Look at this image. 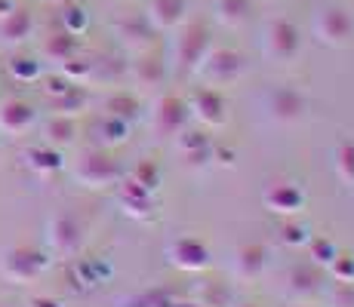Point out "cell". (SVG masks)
I'll return each instance as SVG.
<instances>
[{
	"mask_svg": "<svg viewBox=\"0 0 354 307\" xmlns=\"http://www.w3.org/2000/svg\"><path fill=\"white\" fill-rule=\"evenodd\" d=\"M326 289V277H324V268H317V264H292V268L283 274V292L292 298V301H311V298H317L321 292Z\"/></svg>",
	"mask_w": 354,
	"mask_h": 307,
	"instance_id": "obj_11",
	"label": "cell"
},
{
	"mask_svg": "<svg viewBox=\"0 0 354 307\" xmlns=\"http://www.w3.org/2000/svg\"><path fill=\"white\" fill-rule=\"evenodd\" d=\"M188 111H192V117L207 129H219V126H225V120H228L225 95L216 90V86L197 90L192 99H188Z\"/></svg>",
	"mask_w": 354,
	"mask_h": 307,
	"instance_id": "obj_13",
	"label": "cell"
},
{
	"mask_svg": "<svg viewBox=\"0 0 354 307\" xmlns=\"http://www.w3.org/2000/svg\"><path fill=\"white\" fill-rule=\"evenodd\" d=\"M118 200H120V206H124L129 215H136V218H151L154 215V190L142 188V184L133 181V179L120 181Z\"/></svg>",
	"mask_w": 354,
	"mask_h": 307,
	"instance_id": "obj_20",
	"label": "cell"
},
{
	"mask_svg": "<svg viewBox=\"0 0 354 307\" xmlns=\"http://www.w3.org/2000/svg\"><path fill=\"white\" fill-rule=\"evenodd\" d=\"M234 307H262V304H253V301H247V304H234Z\"/></svg>",
	"mask_w": 354,
	"mask_h": 307,
	"instance_id": "obj_39",
	"label": "cell"
},
{
	"mask_svg": "<svg viewBox=\"0 0 354 307\" xmlns=\"http://www.w3.org/2000/svg\"><path fill=\"white\" fill-rule=\"evenodd\" d=\"M31 307H62L56 301V298H46V295H40V298H31Z\"/></svg>",
	"mask_w": 354,
	"mask_h": 307,
	"instance_id": "obj_38",
	"label": "cell"
},
{
	"mask_svg": "<svg viewBox=\"0 0 354 307\" xmlns=\"http://www.w3.org/2000/svg\"><path fill=\"white\" fill-rule=\"evenodd\" d=\"M271 264V252L262 243H243L241 249L231 255V274L241 283H256L259 277L268 270Z\"/></svg>",
	"mask_w": 354,
	"mask_h": 307,
	"instance_id": "obj_15",
	"label": "cell"
},
{
	"mask_svg": "<svg viewBox=\"0 0 354 307\" xmlns=\"http://www.w3.org/2000/svg\"><path fill=\"white\" fill-rule=\"evenodd\" d=\"M179 34L173 37V50H169V68H173L179 77L194 74L197 65L203 61V56L209 52L213 40H209V25L203 19H192V22H182Z\"/></svg>",
	"mask_w": 354,
	"mask_h": 307,
	"instance_id": "obj_1",
	"label": "cell"
},
{
	"mask_svg": "<svg viewBox=\"0 0 354 307\" xmlns=\"http://www.w3.org/2000/svg\"><path fill=\"white\" fill-rule=\"evenodd\" d=\"M333 172L345 188H354V141L345 139L333 148Z\"/></svg>",
	"mask_w": 354,
	"mask_h": 307,
	"instance_id": "obj_26",
	"label": "cell"
},
{
	"mask_svg": "<svg viewBox=\"0 0 354 307\" xmlns=\"http://www.w3.org/2000/svg\"><path fill=\"white\" fill-rule=\"evenodd\" d=\"M308 249H311V264H317V268H330L333 258L339 255V246L326 240V237H311Z\"/></svg>",
	"mask_w": 354,
	"mask_h": 307,
	"instance_id": "obj_32",
	"label": "cell"
},
{
	"mask_svg": "<svg viewBox=\"0 0 354 307\" xmlns=\"http://www.w3.org/2000/svg\"><path fill=\"white\" fill-rule=\"evenodd\" d=\"M71 175H74V181L84 184V188L105 190V188H114V184L124 181L127 169L108 148H90V151L80 154V160L71 166Z\"/></svg>",
	"mask_w": 354,
	"mask_h": 307,
	"instance_id": "obj_2",
	"label": "cell"
},
{
	"mask_svg": "<svg viewBox=\"0 0 354 307\" xmlns=\"http://www.w3.org/2000/svg\"><path fill=\"white\" fill-rule=\"evenodd\" d=\"M167 258L173 268L185 270V274H197V270L209 268V249L201 237H176L167 246Z\"/></svg>",
	"mask_w": 354,
	"mask_h": 307,
	"instance_id": "obj_14",
	"label": "cell"
},
{
	"mask_svg": "<svg viewBox=\"0 0 354 307\" xmlns=\"http://www.w3.org/2000/svg\"><path fill=\"white\" fill-rule=\"evenodd\" d=\"M86 108V92L80 83H71L62 95H56L53 99V111L56 114H68V117H74V114H80Z\"/></svg>",
	"mask_w": 354,
	"mask_h": 307,
	"instance_id": "obj_28",
	"label": "cell"
},
{
	"mask_svg": "<svg viewBox=\"0 0 354 307\" xmlns=\"http://www.w3.org/2000/svg\"><path fill=\"white\" fill-rule=\"evenodd\" d=\"M44 135H46V145L62 151V148L74 145V139H77V120L68 117V114H53L44 123Z\"/></svg>",
	"mask_w": 354,
	"mask_h": 307,
	"instance_id": "obj_22",
	"label": "cell"
},
{
	"mask_svg": "<svg viewBox=\"0 0 354 307\" xmlns=\"http://www.w3.org/2000/svg\"><path fill=\"white\" fill-rule=\"evenodd\" d=\"M129 129H133V123L120 120V117H108V114H102L99 126H96V135H99V148H114V145H124L129 139Z\"/></svg>",
	"mask_w": 354,
	"mask_h": 307,
	"instance_id": "obj_25",
	"label": "cell"
},
{
	"mask_svg": "<svg viewBox=\"0 0 354 307\" xmlns=\"http://www.w3.org/2000/svg\"><path fill=\"white\" fill-rule=\"evenodd\" d=\"M259 46H262L265 59L277 61V65H287V61H296L299 52H302V34H299L296 22L277 16L262 25V40H259Z\"/></svg>",
	"mask_w": 354,
	"mask_h": 307,
	"instance_id": "obj_5",
	"label": "cell"
},
{
	"mask_svg": "<svg viewBox=\"0 0 354 307\" xmlns=\"http://www.w3.org/2000/svg\"><path fill=\"white\" fill-rule=\"evenodd\" d=\"M330 307H354V283H336L330 292Z\"/></svg>",
	"mask_w": 354,
	"mask_h": 307,
	"instance_id": "obj_37",
	"label": "cell"
},
{
	"mask_svg": "<svg viewBox=\"0 0 354 307\" xmlns=\"http://www.w3.org/2000/svg\"><path fill=\"white\" fill-rule=\"evenodd\" d=\"M299 307H311V304H305V301H302V304H299Z\"/></svg>",
	"mask_w": 354,
	"mask_h": 307,
	"instance_id": "obj_40",
	"label": "cell"
},
{
	"mask_svg": "<svg viewBox=\"0 0 354 307\" xmlns=\"http://www.w3.org/2000/svg\"><path fill=\"white\" fill-rule=\"evenodd\" d=\"M315 37L324 46H348L354 40V16L342 3L321 6L315 16Z\"/></svg>",
	"mask_w": 354,
	"mask_h": 307,
	"instance_id": "obj_9",
	"label": "cell"
},
{
	"mask_svg": "<svg viewBox=\"0 0 354 307\" xmlns=\"http://www.w3.org/2000/svg\"><path fill=\"white\" fill-rule=\"evenodd\" d=\"M37 123V111L25 99H6L0 105V132L3 135H25Z\"/></svg>",
	"mask_w": 354,
	"mask_h": 307,
	"instance_id": "obj_16",
	"label": "cell"
},
{
	"mask_svg": "<svg viewBox=\"0 0 354 307\" xmlns=\"http://www.w3.org/2000/svg\"><path fill=\"white\" fill-rule=\"evenodd\" d=\"M50 258L46 252L34 249V246H6L0 252V277L12 286H31L34 279L46 270Z\"/></svg>",
	"mask_w": 354,
	"mask_h": 307,
	"instance_id": "obj_3",
	"label": "cell"
},
{
	"mask_svg": "<svg viewBox=\"0 0 354 307\" xmlns=\"http://www.w3.org/2000/svg\"><path fill=\"white\" fill-rule=\"evenodd\" d=\"M213 10H216V19L222 25H243L253 12V0H213Z\"/></svg>",
	"mask_w": 354,
	"mask_h": 307,
	"instance_id": "obj_27",
	"label": "cell"
},
{
	"mask_svg": "<svg viewBox=\"0 0 354 307\" xmlns=\"http://www.w3.org/2000/svg\"><path fill=\"white\" fill-rule=\"evenodd\" d=\"M192 120V111H188V101L176 92H163L154 99L151 111H148V123H151L154 135L158 139H176L182 129Z\"/></svg>",
	"mask_w": 354,
	"mask_h": 307,
	"instance_id": "obj_7",
	"label": "cell"
},
{
	"mask_svg": "<svg viewBox=\"0 0 354 307\" xmlns=\"http://www.w3.org/2000/svg\"><path fill=\"white\" fill-rule=\"evenodd\" d=\"M114 31H118L120 43L127 46V50L133 52H142V50H151L154 46V25L148 22V16H127L120 19L118 25H114Z\"/></svg>",
	"mask_w": 354,
	"mask_h": 307,
	"instance_id": "obj_17",
	"label": "cell"
},
{
	"mask_svg": "<svg viewBox=\"0 0 354 307\" xmlns=\"http://www.w3.org/2000/svg\"><path fill=\"white\" fill-rule=\"evenodd\" d=\"M44 59L46 61H56V65H65V61H71L74 56L80 52V40L77 34H68V31H59L53 34V37L44 40Z\"/></svg>",
	"mask_w": 354,
	"mask_h": 307,
	"instance_id": "obj_23",
	"label": "cell"
},
{
	"mask_svg": "<svg viewBox=\"0 0 354 307\" xmlns=\"http://www.w3.org/2000/svg\"><path fill=\"white\" fill-rule=\"evenodd\" d=\"M274 237H277V243L290 246V249H302V246L311 243V224L302 221V218H296V215H290L277 224Z\"/></svg>",
	"mask_w": 354,
	"mask_h": 307,
	"instance_id": "obj_24",
	"label": "cell"
},
{
	"mask_svg": "<svg viewBox=\"0 0 354 307\" xmlns=\"http://www.w3.org/2000/svg\"><path fill=\"white\" fill-rule=\"evenodd\" d=\"M145 16L154 31H176L182 22H188V0H151Z\"/></svg>",
	"mask_w": 354,
	"mask_h": 307,
	"instance_id": "obj_18",
	"label": "cell"
},
{
	"mask_svg": "<svg viewBox=\"0 0 354 307\" xmlns=\"http://www.w3.org/2000/svg\"><path fill=\"white\" fill-rule=\"evenodd\" d=\"M46 249L59 258H74L86 243V224L77 212H56L46 221Z\"/></svg>",
	"mask_w": 354,
	"mask_h": 307,
	"instance_id": "obj_6",
	"label": "cell"
},
{
	"mask_svg": "<svg viewBox=\"0 0 354 307\" xmlns=\"http://www.w3.org/2000/svg\"><path fill=\"white\" fill-rule=\"evenodd\" d=\"M247 71H250V61L243 52L231 50V46H209V52L203 56L194 74L207 86H225V83L241 80Z\"/></svg>",
	"mask_w": 354,
	"mask_h": 307,
	"instance_id": "obj_4",
	"label": "cell"
},
{
	"mask_svg": "<svg viewBox=\"0 0 354 307\" xmlns=\"http://www.w3.org/2000/svg\"><path fill=\"white\" fill-rule=\"evenodd\" d=\"M62 25H65V31L68 34H84L86 31V25H90V12L84 10V6H77V3H71V6H65L62 10Z\"/></svg>",
	"mask_w": 354,
	"mask_h": 307,
	"instance_id": "obj_33",
	"label": "cell"
},
{
	"mask_svg": "<svg viewBox=\"0 0 354 307\" xmlns=\"http://www.w3.org/2000/svg\"><path fill=\"white\" fill-rule=\"evenodd\" d=\"M127 74L136 80L139 90H160L169 74V61H163V56L151 46V50L133 52V61H127Z\"/></svg>",
	"mask_w": 354,
	"mask_h": 307,
	"instance_id": "obj_12",
	"label": "cell"
},
{
	"mask_svg": "<svg viewBox=\"0 0 354 307\" xmlns=\"http://www.w3.org/2000/svg\"><path fill=\"white\" fill-rule=\"evenodd\" d=\"M28 166L31 169H37V172H56V169H62V154H59V148H50V145H44V148H31L28 154Z\"/></svg>",
	"mask_w": 354,
	"mask_h": 307,
	"instance_id": "obj_29",
	"label": "cell"
},
{
	"mask_svg": "<svg viewBox=\"0 0 354 307\" xmlns=\"http://www.w3.org/2000/svg\"><path fill=\"white\" fill-rule=\"evenodd\" d=\"M194 307H197V304H194Z\"/></svg>",
	"mask_w": 354,
	"mask_h": 307,
	"instance_id": "obj_41",
	"label": "cell"
},
{
	"mask_svg": "<svg viewBox=\"0 0 354 307\" xmlns=\"http://www.w3.org/2000/svg\"><path fill=\"white\" fill-rule=\"evenodd\" d=\"M262 203L268 206V212L281 215V218H290V215H299L308 203V194L299 181L292 179H274L265 184L262 190Z\"/></svg>",
	"mask_w": 354,
	"mask_h": 307,
	"instance_id": "obj_10",
	"label": "cell"
},
{
	"mask_svg": "<svg viewBox=\"0 0 354 307\" xmlns=\"http://www.w3.org/2000/svg\"><path fill=\"white\" fill-rule=\"evenodd\" d=\"M129 179L139 181L142 188H148V190H154V194H158V188H160V166H158V163H142V166L136 169Z\"/></svg>",
	"mask_w": 354,
	"mask_h": 307,
	"instance_id": "obj_36",
	"label": "cell"
},
{
	"mask_svg": "<svg viewBox=\"0 0 354 307\" xmlns=\"http://www.w3.org/2000/svg\"><path fill=\"white\" fill-rule=\"evenodd\" d=\"M197 307H234V289L228 283H207L201 289Z\"/></svg>",
	"mask_w": 354,
	"mask_h": 307,
	"instance_id": "obj_30",
	"label": "cell"
},
{
	"mask_svg": "<svg viewBox=\"0 0 354 307\" xmlns=\"http://www.w3.org/2000/svg\"><path fill=\"white\" fill-rule=\"evenodd\" d=\"M265 114L281 126H296L308 117V95L296 86H271L265 92Z\"/></svg>",
	"mask_w": 354,
	"mask_h": 307,
	"instance_id": "obj_8",
	"label": "cell"
},
{
	"mask_svg": "<svg viewBox=\"0 0 354 307\" xmlns=\"http://www.w3.org/2000/svg\"><path fill=\"white\" fill-rule=\"evenodd\" d=\"M34 34V16L25 6H12L6 16H0V43L3 46H22Z\"/></svg>",
	"mask_w": 354,
	"mask_h": 307,
	"instance_id": "obj_19",
	"label": "cell"
},
{
	"mask_svg": "<svg viewBox=\"0 0 354 307\" xmlns=\"http://www.w3.org/2000/svg\"><path fill=\"white\" fill-rule=\"evenodd\" d=\"M102 114L133 123V120H139V114H142V101H139V95L136 92L118 90V92H111L105 101H102Z\"/></svg>",
	"mask_w": 354,
	"mask_h": 307,
	"instance_id": "obj_21",
	"label": "cell"
},
{
	"mask_svg": "<svg viewBox=\"0 0 354 307\" xmlns=\"http://www.w3.org/2000/svg\"><path fill=\"white\" fill-rule=\"evenodd\" d=\"M173 141H176V148H179L182 154H194V151H203V148L213 145V141H209V135L203 132V129H192V126L182 129Z\"/></svg>",
	"mask_w": 354,
	"mask_h": 307,
	"instance_id": "obj_31",
	"label": "cell"
},
{
	"mask_svg": "<svg viewBox=\"0 0 354 307\" xmlns=\"http://www.w3.org/2000/svg\"><path fill=\"white\" fill-rule=\"evenodd\" d=\"M10 71L16 80H22V83H31V80L40 77V59H28V56H16L10 61Z\"/></svg>",
	"mask_w": 354,
	"mask_h": 307,
	"instance_id": "obj_34",
	"label": "cell"
},
{
	"mask_svg": "<svg viewBox=\"0 0 354 307\" xmlns=\"http://www.w3.org/2000/svg\"><path fill=\"white\" fill-rule=\"evenodd\" d=\"M330 274L336 277V283H354V252L339 249V255L330 264Z\"/></svg>",
	"mask_w": 354,
	"mask_h": 307,
	"instance_id": "obj_35",
	"label": "cell"
}]
</instances>
